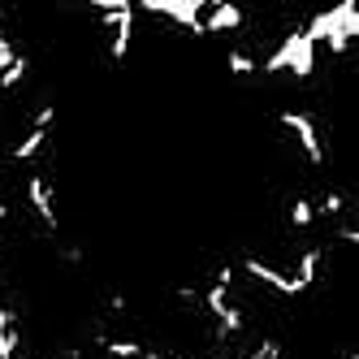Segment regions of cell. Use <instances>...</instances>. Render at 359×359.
<instances>
[{
  "label": "cell",
  "instance_id": "3957f363",
  "mask_svg": "<svg viewBox=\"0 0 359 359\" xmlns=\"http://www.w3.org/2000/svg\"><path fill=\"white\" fill-rule=\"evenodd\" d=\"M277 121H281V126H286V130L294 135V143H299V151L307 156V165H325L320 130H316V121H312V117L299 113V109H281V113H277Z\"/></svg>",
  "mask_w": 359,
  "mask_h": 359
},
{
  "label": "cell",
  "instance_id": "8fae6325",
  "mask_svg": "<svg viewBox=\"0 0 359 359\" xmlns=\"http://www.w3.org/2000/svg\"><path fill=\"white\" fill-rule=\"evenodd\" d=\"M100 346H104L113 359H143V355H147V346H143V342H135V338H104Z\"/></svg>",
  "mask_w": 359,
  "mask_h": 359
},
{
  "label": "cell",
  "instance_id": "52a82bcc",
  "mask_svg": "<svg viewBox=\"0 0 359 359\" xmlns=\"http://www.w3.org/2000/svg\"><path fill=\"white\" fill-rule=\"evenodd\" d=\"M243 22L247 18L238 9V0H221V5L199 13V35H229V31H243Z\"/></svg>",
  "mask_w": 359,
  "mask_h": 359
},
{
  "label": "cell",
  "instance_id": "6da1fadb",
  "mask_svg": "<svg viewBox=\"0 0 359 359\" xmlns=\"http://www.w3.org/2000/svg\"><path fill=\"white\" fill-rule=\"evenodd\" d=\"M307 39H312L316 48L320 43H329V53H346L351 48V39L359 35V9H355V0H338L333 9H320V13H312L307 18V27H299Z\"/></svg>",
  "mask_w": 359,
  "mask_h": 359
},
{
  "label": "cell",
  "instance_id": "7c38bea8",
  "mask_svg": "<svg viewBox=\"0 0 359 359\" xmlns=\"http://www.w3.org/2000/svg\"><path fill=\"white\" fill-rule=\"evenodd\" d=\"M312 208H316V217H342L346 212V195L329 191V195H320V203H312Z\"/></svg>",
  "mask_w": 359,
  "mask_h": 359
},
{
  "label": "cell",
  "instance_id": "7a4b0ae2",
  "mask_svg": "<svg viewBox=\"0 0 359 359\" xmlns=\"http://www.w3.org/2000/svg\"><path fill=\"white\" fill-rule=\"evenodd\" d=\"M260 69L264 74H294V79H312V74H316V43L294 27V31L281 35V43L264 57Z\"/></svg>",
  "mask_w": 359,
  "mask_h": 359
},
{
  "label": "cell",
  "instance_id": "5bb4252c",
  "mask_svg": "<svg viewBox=\"0 0 359 359\" xmlns=\"http://www.w3.org/2000/svg\"><path fill=\"white\" fill-rule=\"evenodd\" d=\"M5 48H13V43H9V31L0 27V53H5Z\"/></svg>",
  "mask_w": 359,
  "mask_h": 359
},
{
  "label": "cell",
  "instance_id": "ba28073f",
  "mask_svg": "<svg viewBox=\"0 0 359 359\" xmlns=\"http://www.w3.org/2000/svg\"><path fill=\"white\" fill-rule=\"evenodd\" d=\"M43 147H48V130H39V126H31V130H27V135H22V139H18V143L9 147V161H18V165H22V161H35Z\"/></svg>",
  "mask_w": 359,
  "mask_h": 359
},
{
  "label": "cell",
  "instance_id": "8992f818",
  "mask_svg": "<svg viewBox=\"0 0 359 359\" xmlns=\"http://www.w3.org/2000/svg\"><path fill=\"white\" fill-rule=\"evenodd\" d=\"M243 269H247L255 281H260V286H269V290H277V294H303V286L294 281V273H286V269H277V264L260 260V255H247Z\"/></svg>",
  "mask_w": 359,
  "mask_h": 359
},
{
  "label": "cell",
  "instance_id": "5b68a950",
  "mask_svg": "<svg viewBox=\"0 0 359 359\" xmlns=\"http://www.w3.org/2000/svg\"><path fill=\"white\" fill-rule=\"evenodd\" d=\"M27 203H31V212L39 217V225L57 234L61 217H57V195H53V177H48V173H35V177H27Z\"/></svg>",
  "mask_w": 359,
  "mask_h": 359
},
{
  "label": "cell",
  "instance_id": "9c48e42d",
  "mask_svg": "<svg viewBox=\"0 0 359 359\" xmlns=\"http://www.w3.org/2000/svg\"><path fill=\"white\" fill-rule=\"evenodd\" d=\"M316 273H320V247H307L299 255V264H294V281H299L303 290H312L316 286Z\"/></svg>",
  "mask_w": 359,
  "mask_h": 359
},
{
  "label": "cell",
  "instance_id": "30bf717a",
  "mask_svg": "<svg viewBox=\"0 0 359 359\" xmlns=\"http://www.w3.org/2000/svg\"><path fill=\"white\" fill-rule=\"evenodd\" d=\"M225 69L234 74V79H251V74H260V61H255L247 48H234V53L225 57Z\"/></svg>",
  "mask_w": 359,
  "mask_h": 359
},
{
  "label": "cell",
  "instance_id": "4fadbf2b",
  "mask_svg": "<svg viewBox=\"0 0 359 359\" xmlns=\"http://www.w3.org/2000/svg\"><path fill=\"white\" fill-rule=\"evenodd\" d=\"M312 221H316L312 199H294V203H290V225H294V229H307Z\"/></svg>",
  "mask_w": 359,
  "mask_h": 359
},
{
  "label": "cell",
  "instance_id": "9a60e30c",
  "mask_svg": "<svg viewBox=\"0 0 359 359\" xmlns=\"http://www.w3.org/2000/svg\"><path fill=\"white\" fill-rule=\"evenodd\" d=\"M9 359H22V355H9Z\"/></svg>",
  "mask_w": 359,
  "mask_h": 359
},
{
  "label": "cell",
  "instance_id": "277c9868",
  "mask_svg": "<svg viewBox=\"0 0 359 359\" xmlns=\"http://www.w3.org/2000/svg\"><path fill=\"white\" fill-rule=\"evenodd\" d=\"M135 18H139V9L130 5V9H113V13H100V27L109 31V57L121 65L126 61V53H130V39H135Z\"/></svg>",
  "mask_w": 359,
  "mask_h": 359
}]
</instances>
